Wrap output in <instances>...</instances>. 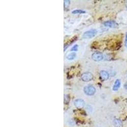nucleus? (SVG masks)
I'll return each instance as SVG.
<instances>
[{
    "mask_svg": "<svg viewBox=\"0 0 127 127\" xmlns=\"http://www.w3.org/2000/svg\"><path fill=\"white\" fill-rule=\"evenodd\" d=\"M109 77V73L106 71H102L100 72V79L102 80H108V78Z\"/></svg>",
    "mask_w": 127,
    "mask_h": 127,
    "instance_id": "obj_7",
    "label": "nucleus"
},
{
    "mask_svg": "<svg viewBox=\"0 0 127 127\" xmlns=\"http://www.w3.org/2000/svg\"><path fill=\"white\" fill-rule=\"evenodd\" d=\"M81 80H83V81H85V82H88V81H90L93 79V74H92L91 72H85V73L82 74L81 75Z\"/></svg>",
    "mask_w": 127,
    "mask_h": 127,
    "instance_id": "obj_3",
    "label": "nucleus"
},
{
    "mask_svg": "<svg viewBox=\"0 0 127 127\" xmlns=\"http://www.w3.org/2000/svg\"><path fill=\"white\" fill-rule=\"evenodd\" d=\"M125 46L127 48V32L126 34V37H125Z\"/></svg>",
    "mask_w": 127,
    "mask_h": 127,
    "instance_id": "obj_14",
    "label": "nucleus"
},
{
    "mask_svg": "<svg viewBox=\"0 0 127 127\" xmlns=\"http://www.w3.org/2000/svg\"><path fill=\"white\" fill-rule=\"evenodd\" d=\"M113 124L115 127H123L122 121L119 119H114L113 121Z\"/></svg>",
    "mask_w": 127,
    "mask_h": 127,
    "instance_id": "obj_9",
    "label": "nucleus"
},
{
    "mask_svg": "<svg viewBox=\"0 0 127 127\" xmlns=\"http://www.w3.org/2000/svg\"><path fill=\"white\" fill-rule=\"evenodd\" d=\"M104 25L106 27H109V28H115L118 27V24L114 20H108V21L105 22L104 23Z\"/></svg>",
    "mask_w": 127,
    "mask_h": 127,
    "instance_id": "obj_6",
    "label": "nucleus"
},
{
    "mask_svg": "<svg viewBox=\"0 0 127 127\" xmlns=\"http://www.w3.org/2000/svg\"><path fill=\"white\" fill-rule=\"evenodd\" d=\"M124 87H125V89H127V83H126L125 84V85H124Z\"/></svg>",
    "mask_w": 127,
    "mask_h": 127,
    "instance_id": "obj_15",
    "label": "nucleus"
},
{
    "mask_svg": "<svg viewBox=\"0 0 127 127\" xmlns=\"http://www.w3.org/2000/svg\"><path fill=\"white\" fill-rule=\"evenodd\" d=\"M120 85H121V81L119 80H116L115 81L114 84L113 88V91H117L118 89L120 87Z\"/></svg>",
    "mask_w": 127,
    "mask_h": 127,
    "instance_id": "obj_8",
    "label": "nucleus"
},
{
    "mask_svg": "<svg viewBox=\"0 0 127 127\" xmlns=\"http://www.w3.org/2000/svg\"><path fill=\"white\" fill-rule=\"evenodd\" d=\"M92 58L95 61H100L103 59L104 56L101 52H95L94 54H92Z\"/></svg>",
    "mask_w": 127,
    "mask_h": 127,
    "instance_id": "obj_4",
    "label": "nucleus"
},
{
    "mask_svg": "<svg viewBox=\"0 0 127 127\" xmlns=\"http://www.w3.org/2000/svg\"><path fill=\"white\" fill-rule=\"evenodd\" d=\"M97 34V31L95 29H90V30H88V31H86L83 34V38L85 39H90L92 38L93 37L95 36Z\"/></svg>",
    "mask_w": 127,
    "mask_h": 127,
    "instance_id": "obj_1",
    "label": "nucleus"
},
{
    "mask_svg": "<svg viewBox=\"0 0 127 127\" xmlns=\"http://www.w3.org/2000/svg\"><path fill=\"white\" fill-rule=\"evenodd\" d=\"M78 44H75L74 46H72V48H71V51H77L78 50Z\"/></svg>",
    "mask_w": 127,
    "mask_h": 127,
    "instance_id": "obj_13",
    "label": "nucleus"
},
{
    "mask_svg": "<svg viewBox=\"0 0 127 127\" xmlns=\"http://www.w3.org/2000/svg\"><path fill=\"white\" fill-rule=\"evenodd\" d=\"M73 14H85V11L81 10H75L72 12Z\"/></svg>",
    "mask_w": 127,
    "mask_h": 127,
    "instance_id": "obj_11",
    "label": "nucleus"
},
{
    "mask_svg": "<svg viewBox=\"0 0 127 127\" xmlns=\"http://www.w3.org/2000/svg\"><path fill=\"white\" fill-rule=\"evenodd\" d=\"M96 92L95 88L92 85H88L84 88V92L87 95H93Z\"/></svg>",
    "mask_w": 127,
    "mask_h": 127,
    "instance_id": "obj_2",
    "label": "nucleus"
},
{
    "mask_svg": "<svg viewBox=\"0 0 127 127\" xmlns=\"http://www.w3.org/2000/svg\"><path fill=\"white\" fill-rule=\"evenodd\" d=\"M74 104L78 108H83L85 106V101L83 99H76V100H74Z\"/></svg>",
    "mask_w": 127,
    "mask_h": 127,
    "instance_id": "obj_5",
    "label": "nucleus"
},
{
    "mask_svg": "<svg viewBox=\"0 0 127 127\" xmlns=\"http://www.w3.org/2000/svg\"><path fill=\"white\" fill-rule=\"evenodd\" d=\"M76 57V54L75 53H71V54H68L66 58H68V60H74Z\"/></svg>",
    "mask_w": 127,
    "mask_h": 127,
    "instance_id": "obj_10",
    "label": "nucleus"
},
{
    "mask_svg": "<svg viewBox=\"0 0 127 127\" xmlns=\"http://www.w3.org/2000/svg\"><path fill=\"white\" fill-rule=\"evenodd\" d=\"M70 5V1H68V0H65L64 1V7L65 8H67L68 7V6Z\"/></svg>",
    "mask_w": 127,
    "mask_h": 127,
    "instance_id": "obj_12",
    "label": "nucleus"
}]
</instances>
